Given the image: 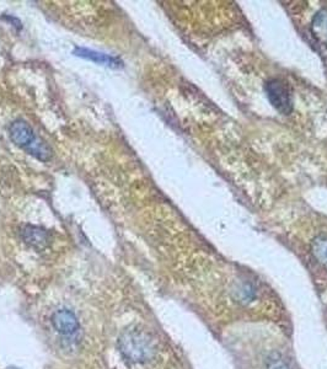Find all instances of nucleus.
I'll use <instances>...</instances> for the list:
<instances>
[{
  "label": "nucleus",
  "mask_w": 327,
  "mask_h": 369,
  "mask_svg": "<svg viewBox=\"0 0 327 369\" xmlns=\"http://www.w3.org/2000/svg\"><path fill=\"white\" fill-rule=\"evenodd\" d=\"M118 348L123 357L133 363H145L156 353L154 341L149 335L139 330L127 331L120 336Z\"/></svg>",
  "instance_id": "nucleus-1"
},
{
  "label": "nucleus",
  "mask_w": 327,
  "mask_h": 369,
  "mask_svg": "<svg viewBox=\"0 0 327 369\" xmlns=\"http://www.w3.org/2000/svg\"><path fill=\"white\" fill-rule=\"evenodd\" d=\"M267 98L271 105L282 115H289L293 110V98L291 87L281 79H271L266 84Z\"/></svg>",
  "instance_id": "nucleus-2"
},
{
  "label": "nucleus",
  "mask_w": 327,
  "mask_h": 369,
  "mask_svg": "<svg viewBox=\"0 0 327 369\" xmlns=\"http://www.w3.org/2000/svg\"><path fill=\"white\" fill-rule=\"evenodd\" d=\"M257 369H298L293 363L292 358L289 357L288 352L282 348H271L268 351L264 350L260 355Z\"/></svg>",
  "instance_id": "nucleus-3"
},
{
  "label": "nucleus",
  "mask_w": 327,
  "mask_h": 369,
  "mask_svg": "<svg viewBox=\"0 0 327 369\" xmlns=\"http://www.w3.org/2000/svg\"><path fill=\"white\" fill-rule=\"evenodd\" d=\"M9 136H10L12 143H15L17 147L23 148L25 150L28 149L30 145H32L37 139L32 128L30 127L26 122L21 121V120L12 122L9 127Z\"/></svg>",
  "instance_id": "nucleus-4"
},
{
  "label": "nucleus",
  "mask_w": 327,
  "mask_h": 369,
  "mask_svg": "<svg viewBox=\"0 0 327 369\" xmlns=\"http://www.w3.org/2000/svg\"><path fill=\"white\" fill-rule=\"evenodd\" d=\"M52 324L59 334L67 335V336L74 335L79 330L78 319L73 313L69 312L67 309H62L54 313L52 317Z\"/></svg>",
  "instance_id": "nucleus-5"
},
{
  "label": "nucleus",
  "mask_w": 327,
  "mask_h": 369,
  "mask_svg": "<svg viewBox=\"0 0 327 369\" xmlns=\"http://www.w3.org/2000/svg\"><path fill=\"white\" fill-rule=\"evenodd\" d=\"M21 237L28 245L37 250L47 248L51 240L48 231L34 225H25L21 231Z\"/></svg>",
  "instance_id": "nucleus-6"
},
{
  "label": "nucleus",
  "mask_w": 327,
  "mask_h": 369,
  "mask_svg": "<svg viewBox=\"0 0 327 369\" xmlns=\"http://www.w3.org/2000/svg\"><path fill=\"white\" fill-rule=\"evenodd\" d=\"M74 53L78 57L85 58V59L92 61L95 63L107 65L114 70H118V68L123 67V63L120 58L112 57V56L105 54V53L96 52L92 50H86V48H75Z\"/></svg>",
  "instance_id": "nucleus-7"
},
{
  "label": "nucleus",
  "mask_w": 327,
  "mask_h": 369,
  "mask_svg": "<svg viewBox=\"0 0 327 369\" xmlns=\"http://www.w3.org/2000/svg\"><path fill=\"white\" fill-rule=\"evenodd\" d=\"M311 32L316 40L327 47V9L316 12L311 21Z\"/></svg>",
  "instance_id": "nucleus-8"
},
{
  "label": "nucleus",
  "mask_w": 327,
  "mask_h": 369,
  "mask_svg": "<svg viewBox=\"0 0 327 369\" xmlns=\"http://www.w3.org/2000/svg\"><path fill=\"white\" fill-rule=\"evenodd\" d=\"M310 251L316 262L327 271V237L319 235L310 244Z\"/></svg>",
  "instance_id": "nucleus-9"
},
{
  "label": "nucleus",
  "mask_w": 327,
  "mask_h": 369,
  "mask_svg": "<svg viewBox=\"0 0 327 369\" xmlns=\"http://www.w3.org/2000/svg\"><path fill=\"white\" fill-rule=\"evenodd\" d=\"M28 153L31 156H34L36 159H39L41 162H48L52 158V150L50 147L43 143L40 139H36L32 145H30L26 149Z\"/></svg>",
  "instance_id": "nucleus-10"
}]
</instances>
